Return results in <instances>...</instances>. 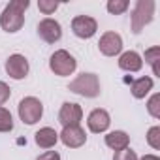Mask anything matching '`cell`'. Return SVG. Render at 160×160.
Here are the masks:
<instances>
[{
    "mask_svg": "<svg viewBox=\"0 0 160 160\" xmlns=\"http://www.w3.org/2000/svg\"><path fill=\"white\" fill-rule=\"evenodd\" d=\"M30 6L28 0H12L0 15V27L6 32H17L25 25V10Z\"/></svg>",
    "mask_w": 160,
    "mask_h": 160,
    "instance_id": "6da1fadb",
    "label": "cell"
},
{
    "mask_svg": "<svg viewBox=\"0 0 160 160\" xmlns=\"http://www.w3.org/2000/svg\"><path fill=\"white\" fill-rule=\"evenodd\" d=\"M68 91L79 94V96H85V98H96L100 94V81H98V75L94 73H81L77 75L73 81L70 83Z\"/></svg>",
    "mask_w": 160,
    "mask_h": 160,
    "instance_id": "7a4b0ae2",
    "label": "cell"
},
{
    "mask_svg": "<svg viewBox=\"0 0 160 160\" xmlns=\"http://www.w3.org/2000/svg\"><path fill=\"white\" fill-rule=\"evenodd\" d=\"M154 15V2L152 0H138L134 12H132V32L139 34L145 25H149L152 21Z\"/></svg>",
    "mask_w": 160,
    "mask_h": 160,
    "instance_id": "3957f363",
    "label": "cell"
},
{
    "mask_svg": "<svg viewBox=\"0 0 160 160\" xmlns=\"http://www.w3.org/2000/svg\"><path fill=\"white\" fill-rule=\"evenodd\" d=\"M49 68H51V72H55V75L64 77V75H70V73L75 72L77 60H75L68 51L58 49V51H55V53L51 55V58H49Z\"/></svg>",
    "mask_w": 160,
    "mask_h": 160,
    "instance_id": "277c9868",
    "label": "cell"
},
{
    "mask_svg": "<svg viewBox=\"0 0 160 160\" xmlns=\"http://www.w3.org/2000/svg\"><path fill=\"white\" fill-rule=\"evenodd\" d=\"M43 115V106L38 98L27 96L19 102V117L27 124H36Z\"/></svg>",
    "mask_w": 160,
    "mask_h": 160,
    "instance_id": "5b68a950",
    "label": "cell"
},
{
    "mask_svg": "<svg viewBox=\"0 0 160 160\" xmlns=\"http://www.w3.org/2000/svg\"><path fill=\"white\" fill-rule=\"evenodd\" d=\"M83 119V109L79 104L73 102H64L60 111H58V122L66 128V126H79Z\"/></svg>",
    "mask_w": 160,
    "mask_h": 160,
    "instance_id": "8992f818",
    "label": "cell"
},
{
    "mask_svg": "<svg viewBox=\"0 0 160 160\" xmlns=\"http://www.w3.org/2000/svg\"><path fill=\"white\" fill-rule=\"evenodd\" d=\"M72 30H73V34H75L77 38L89 40V38H92V36L96 34L98 23H96V19H92V17H89V15H77V17H73V21H72Z\"/></svg>",
    "mask_w": 160,
    "mask_h": 160,
    "instance_id": "52a82bcc",
    "label": "cell"
},
{
    "mask_svg": "<svg viewBox=\"0 0 160 160\" xmlns=\"http://www.w3.org/2000/svg\"><path fill=\"white\" fill-rule=\"evenodd\" d=\"M38 36L43 42H47V43H57L62 38V27H60L58 21L47 17V19L40 21V25H38Z\"/></svg>",
    "mask_w": 160,
    "mask_h": 160,
    "instance_id": "ba28073f",
    "label": "cell"
},
{
    "mask_svg": "<svg viewBox=\"0 0 160 160\" xmlns=\"http://www.w3.org/2000/svg\"><path fill=\"white\" fill-rule=\"evenodd\" d=\"M58 138L70 149H77V147L85 145V141H87V134H85V130L81 126H66L58 134Z\"/></svg>",
    "mask_w": 160,
    "mask_h": 160,
    "instance_id": "9c48e42d",
    "label": "cell"
},
{
    "mask_svg": "<svg viewBox=\"0 0 160 160\" xmlns=\"http://www.w3.org/2000/svg\"><path fill=\"white\" fill-rule=\"evenodd\" d=\"M98 47H100L102 55L115 57L122 51V38L117 32H106V34H102V38L98 42Z\"/></svg>",
    "mask_w": 160,
    "mask_h": 160,
    "instance_id": "30bf717a",
    "label": "cell"
},
{
    "mask_svg": "<svg viewBox=\"0 0 160 160\" xmlns=\"http://www.w3.org/2000/svg\"><path fill=\"white\" fill-rule=\"evenodd\" d=\"M6 72L12 79H25L28 73V60L23 55L15 53L6 60Z\"/></svg>",
    "mask_w": 160,
    "mask_h": 160,
    "instance_id": "8fae6325",
    "label": "cell"
},
{
    "mask_svg": "<svg viewBox=\"0 0 160 160\" xmlns=\"http://www.w3.org/2000/svg\"><path fill=\"white\" fill-rule=\"evenodd\" d=\"M109 124H111V119H109V113L106 109H92L89 119H87V126L94 134L106 132L109 128Z\"/></svg>",
    "mask_w": 160,
    "mask_h": 160,
    "instance_id": "7c38bea8",
    "label": "cell"
},
{
    "mask_svg": "<svg viewBox=\"0 0 160 160\" xmlns=\"http://www.w3.org/2000/svg\"><path fill=\"white\" fill-rule=\"evenodd\" d=\"M143 66V60L139 57V53L136 51H126L119 57V68L124 72H139Z\"/></svg>",
    "mask_w": 160,
    "mask_h": 160,
    "instance_id": "4fadbf2b",
    "label": "cell"
},
{
    "mask_svg": "<svg viewBox=\"0 0 160 160\" xmlns=\"http://www.w3.org/2000/svg\"><path fill=\"white\" fill-rule=\"evenodd\" d=\"M34 139H36V145H38V147H42V149H51V147H55V143L58 141V134H57L53 128L45 126V128H40V130L36 132Z\"/></svg>",
    "mask_w": 160,
    "mask_h": 160,
    "instance_id": "5bb4252c",
    "label": "cell"
},
{
    "mask_svg": "<svg viewBox=\"0 0 160 160\" xmlns=\"http://www.w3.org/2000/svg\"><path fill=\"white\" fill-rule=\"evenodd\" d=\"M128 143H130V138L122 130H113L106 136V145L113 151H122V149L128 147Z\"/></svg>",
    "mask_w": 160,
    "mask_h": 160,
    "instance_id": "9a60e30c",
    "label": "cell"
},
{
    "mask_svg": "<svg viewBox=\"0 0 160 160\" xmlns=\"http://www.w3.org/2000/svg\"><path fill=\"white\" fill-rule=\"evenodd\" d=\"M151 89H152V79H151V77H147V75H143V77H139V79H134V81H130L132 96H134V98H138V100L145 98V96L149 94V91H151Z\"/></svg>",
    "mask_w": 160,
    "mask_h": 160,
    "instance_id": "2e32d148",
    "label": "cell"
},
{
    "mask_svg": "<svg viewBox=\"0 0 160 160\" xmlns=\"http://www.w3.org/2000/svg\"><path fill=\"white\" fill-rule=\"evenodd\" d=\"M158 60H160V47H151V49L145 51V62L151 64L154 75H160V72H158Z\"/></svg>",
    "mask_w": 160,
    "mask_h": 160,
    "instance_id": "e0dca14e",
    "label": "cell"
},
{
    "mask_svg": "<svg viewBox=\"0 0 160 160\" xmlns=\"http://www.w3.org/2000/svg\"><path fill=\"white\" fill-rule=\"evenodd\" d=\"M13 130V119L12 113L0 106V132H12Z\"/></svg>",
    "mask_w": 160,
    "mask_h": 160,
    "instance_id": "ac0fdd59",
    "label": "cell"
},
{
    "mask_svg": "<svg viewBox=\"0 0 160 160\" xmlns=\"http://www.w3.org/2000/svg\"><path fill=\"white\" fill-rule=\"evenodd\" d=\"M128 0H109L108 2V12L113 13V15H121L128 10Z\"/></svg>",
    "mask_w": 160,
    "mask_h": 160,
    "instance_id": "d6986e66",
    "label": "cell"
},
{
    "mask_svg": "<svg viewBox=\"0 0 160 160\" xmlns=\"http://www.w3.org/2000/svg\"><path fill=\"white\" fill-rule=\"evenodd\" d=\"M147 111H149V115H151V117L160 119V94H158V92H156V94H152V96H151V100L147 102Z\"/></svg>",
    "mask_w": 160,
    "mask_h": 160,
    "instance_id": "ffe728a7",
    "label": "cell"
},
{
    "mask_svg": "<svg viewBox=\"0 0 160 160\" xmlns=\"http://www.w3.org/2000/svg\"><path fill=\"white\" fill-rule=\"evenodd\" d=\"M147 143L152 149H160V126H152L147 132Z\"/></svg>",
    "mask_w": 160,
    "mask_h": 160,
    "instance_id": "44dd1931",
    "label": "cell"
},
{
    "mask_svg": "<svg viewBox=\"0 0 160 160\" xmlns=\"http://www.w3.org/2000/svg\"><path fill=\"white\" fill-rule=\"evenodd\" d=\"M38 8H40V12H43L45 15H51V13H55V10L58 8V4L55 2V0H40V2H38Z\"/></svg>",
    "mask_w": 160,
    "mask_h": 160,
    "instance_id": "7402d4cb",
    "label": "cell"
},
{
    "mask_svg": "<svg viewBox=\"0 0 160 160\" xmlns=\"http://www.w3.org/2000/svg\"><path fill=\"white\" fill-rule=\"evenodd\" d=\"M113 160H139V158H138V154H136L130 147H126V149H122V151H115Z\"/></svg>",
    "mask_w": 160,
    "mask_h": 160,
    "instance_id": "603a6c76",
    "label": "cell"
},
{
    "mask_svg": "<svg viewBox=\"0 0 160 160\" xmlns=\"http://www.w3.org/2000/svg\"><path fill=\"white\" fill-rule=\"evenodd\" d=\"M10 94H12L10 87H8L4 81H0V106H4V104L10 100Z\"/></svg>",
    "mask_w": 160,
    "mask_h": 160,
    "instance_id": "cb8c5ba5",
    "label": "cell"
},
{
    "mask_svg": "<svg viewBox=\"0 0 160 160\" xmlns=\"http://www.w3.org/2000/svg\"><path fill=\"white\" fill-rule=\"evenodd\" d=\"M36 160H60V154H58L57 151H47V152L40 154Z\"/></svg>",
    "mask_w": 160,
    "mask_h": 160,
    "instance_id": "d4e9b609",
    "label": "cell"
},
{
    "mask_svg": "<svg viewBox=\"0 0 160 160\" xmlns=\"http://www.w3.org/2000/svg\"><path fill=\"white\" fill-rule=\"evenodd\" d=\"M139 160H160V158H158L156 154H145V156H143V158H139Z\"/></svg>",
    "mask_w": 160,
    "mask_h": 160,
    "instance_id": "484cf974",
    "label": "cell"
}]
</instances>
